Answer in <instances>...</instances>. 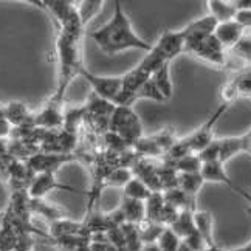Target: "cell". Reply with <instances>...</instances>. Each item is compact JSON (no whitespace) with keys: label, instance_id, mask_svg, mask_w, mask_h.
<instances>
[{"label":"cell","instance_id":"cell-7","mask_svg":"<svg viewBox=\"0 0 251 251\" xmlns=\"http://www.w3.org/2000/svg\"><path fill=\"white\" fill-rule=\"evenodd\" d=\"M185 42H186V36L183 33V30L181 31L166 30L161 34L158 42L153 45V48L161 54L163 59L171 64L174 57L185 51Z\"/></svg>","mask_w":251,"mask_h":251},{"label":"cell","instance_id":"cell-3","mask_svg":"<svg viewBox=\"0 0 251 251\" xmlns=\"http://www.w3.org/2000/svg\"><path fill=\"white\" fill-rule=\"evenodd\" d=\"M183 33L186 36L185 51L199 57V59L209 62L217 67H226V50L217 41L214 34H205L197 31H189L188 28H183Z\"/></svg>","mask_w":251,"mask_h":251},{"label":"cell","instance_id":"cell-17","mask_svg":"<svg viewBox=\"0 0 251 251\" xmlns=\"http://www.w3.org/2000/svg\"><path fill=\"white\" fill-rule=\"evenodd\" d=\"M3 115L11 126H24L26 120H33L28 113V109L21 102H9L6 107H3Z\"/></svg>","mask_w":251,"mask_h":251},{"label":"cell","instance_id":"cell-4","mask_svg":"<svg viewBox=\"0 0 251 251\" xmlns=\"http://www.w3.org/2000/svg\"><path fill=\"white\" fill-rule=\"evenodd\" d=\"M109 132L115 133L130 146L143 137L141 121L132 107H115L109 121Z\"/></svg>","mask_w":251,"mask_h":251},{"label":"cell","instance_id":"cell-24","mask_svg":"<svg viewBox=\"0 0 251 251\" xmlns=\"http://www.w3.org/2000/svg\"><path fill=\"white\" fill-rule=\"evenodd\" d=\"M242 144H244V152H248L251 155V130L242 137Z\"/></svg>","mask_w":251,"mask_h":251},{"label":"cell","instance_id":"cell-11","mask_svg":"<svg viewBox=\"0 0 251 251\" xmlns=\"http://www.w3.org/2000/svg\"><path fill=\"white\" fill-rule=\"evenodd\" d=\"M203 183L205 180L200 172H178L177 176V188L192 197L197 196Z\"/></svg>","mask_w":251,"mask_h":251},{"label":"cell","instance_id":"cell-14","mask_svg":"<svg viewBox=\"0 0 251 251\" xmlns=\"http://www.w3.org/2000/svg\"><path fill=\"white\" fill-rule=\"evenodd\" d=\"M219 160L224 163L229 161L236 153L244 152V144H242V137H229V138H222L219 140Z\"/></svg>","mask_w":251,"mask_h":251},{"label":"cell","instance_id":"cell-26","mask_svg":"<svg viewBox=\"0 0 251 251\" xmlns=\"http://www.w3.org/2000/svg\"><path fill=\"white\" fill-rule=\"evenodd\" d=\"M212 251H251V242L248 244V245H245V247H242V248H236V250H220V248H212Z\"/></svg>","mask_w":251,"mask_h":251},{"label":"cell","instance_id":"cell-2","mask_svg":"<svg viewBox=\"0 0 251 251\" xmlns=\"http://www.w3.org/2000/svg\"><path fill=\"white\" fill-rule=\"evenodd\" d=\"M229 107L228 102H220V105L216 109V112L200 126L197 130H194L188 137L177 140L172 149L165 155V161L174 163L176 160H180L188 155H199V153L206 149L209 144L214 141V126L217 124L219 118L224 115Z\"/></svg>","mask_w":251,"mask_h":251},{"label":"cell","instance_id":"cell-21","mask_svg":"<svg viewBox=\"0 0 251 251\" xmlns=\"http://www.w3.org/2000/svg\"><path fill=\"white\" fill-rule=\"evenodd\" d=\"M135 98H137V100H141V98H144V100H153V101H158V102L166 101V100H165V96H163V95L160 93V90L157 89L155 82L152 81V78H149L146 82H144V84L140 87L138 92H137V95H135Z\"/></svg>","mask_w":251,"mask_h":251},{"label":"cell","instance_id":"cell-6","mask_svg":"<svg viewBox=\"0 0 251 251\" xmlns=\"http://www.w3.org/2000/svg\"><path fill=\"white\" fill-rule=\"evenodd\" d=\"M201 177H203L205 181H217V183H224L226 185L231 191L236 192L237 196H240L242 199H245L248 203H251V196L247 194V192L239 188L237 185H234V181L228 177V174L225 171V165L220 160H214V161H206L201 163V169H200Z\"/></svg>","mask_w":251,"mask_h":251},{"label":"cell","instance_id":"cell-22","mask_svg":"<svg viewBox=\"0 0 251 251\" xmlns=\"http://www.w3.org/2000/svg\"><path fill=\"white\" fill-rule=\"evenodd\" d=\"M168 163V161H166ZM177 172H200L201 169V161L197 155H188L180 160H176L174 163H169Z\"/></svg>","mask_w":251,"mask_h":251},{"label":"cell","instance_id":"cell-25","mask_svg":"<svg viewBox=\"0 0 251 251\" xmlns=\"http://www.w3.org/2000/svg\"><path fill=\"white\" fill-rule=\"evenodd\" d=\"M140 251H161V250L157 244H148V245H143Z\"/></svg>","mask_w":251,"mask_h":251},{"label":"cell","instance_id":"cell-15","mask_svg":"<svg viewBox=\"0 0 251 251\" xmlns=\"http://www.w3.org/2000/svg\"><path fill=\"white\" fill-rule=\"evenodd\" d=\"M166 226H163L160 224H155V222L151 220H143L141 224H138V233H140V239L143 245L148 244H157V240L160 239L161 233L165 231Z\"/></svg>","mask_w":251,"mask_h":251},{"label":"cell","instance_id":"cell-19","mask_svg":"<svg viewBox=\"0 0 251 251\" xmlns=\"http://www.w3.org/2000/svg\"><path fill=\"white\" fill-rule=\"evenodd\" d=\"M104 6V2H100V0H85V2H79L78 3V16L79 21L82 24V26H85L92 19H95L101 13V9Z\"/></svg>","mask_w":251,"mask_h":251},{"label":"cell","instance_id":"cell-18","mask_svg":"<svg viewBox=\"0 0 251 251\" xmlns=\"http://www.w3.org/2000/svg\"><path fill=\"white\" fill-rule=\"evenodd\" d=\"M152 194V191L148 188L146 183H143L140 178L133 177L127 185L124 186V197H129V199H135V200H141V201H146Z\"/></svg>","mask_w":251,"mask_h":251},{"label":"cell","instance_id":"cell-5","mask_svg":"<svg viewBox=\"0 0 251 251\" xmlns=\"http://www.w3.org/2000/svg\"><path fill=\"white\" fill-rule=\"evenodd\" d=\"M81 76L85 81H89L96 96L117 105L123 92V76H115V78L113 76H96L85 69L81 72Z\"/></svg>","mask_w":251,"mask_h":251},{"label":"cell","instance_id":"cell-12","mask_svg":"<svg viewBox=\"0 0 251 251\" xmlns=\"http://www.w3.org/2000/svg\"><path fill=\"white\" fill-rule=\"evenodd\" d=\"M209 16H212L219 24L234 21L237 9L234 8L233 2H222V0H209Z\"/></svg>","mask_w":251,"mask_h":251},{"label":"cell","instance_id":"cell-1","mask_svg":"<svg viewBox=\"0 0 251 251\" xmlns=\"http://www.w3.org/2000/svg\"><path fill=\"white\" fill-rule=\"evenodd\" d=\"M90 39L107 56L118 54L126 50H143L149 53L153 47L133 31L121 2H115V13L110 21L92 31Z\"/></svg>","mask_w":251,"mask_h":251},{"label":"cell","instance_id":"cell-23","mask_svg":"<svg viewBox=\"0 0 251 251\" xmlns=\"http://www.w3.org/2000/svg\"><path fill=\"white\" fill-rule=\"evenodd\" d=\"M234 21L242 28H251V11H237Z\"/></svg>","mask_w":251,"mask_h":251},{"label":"cell","instance_id":"cell-20","mask_svg":"<svg viewBox=\"0 0 251 251\" xmlns=\"http://www.w3.org/2000/svg\"><path fill=\"white\" fill-rule=\"evenodd\" d=\"M157 245L160 247L161 251H178L181 247V239L171 228L166 226L160 239L157 240Z\"/></svg>","mask_w":251,"mask_h":251},{"label":"cell","instance_id":"cell-8","mask_svg":"<svg viewBox=\"0 0 251 251\" xmlns=\"http://www.w3.org/2000/svg\"><path fill=\"white\" fill-rule=\"evenodd\" d=\"M53 189H62V191H70V192L76 191L72 186L57 183L54 178V174L44 172V174H37V176L31 180L30 186H28V194L31 196V199H42Z\"/></svg>","mask_w":251,"mask_h":251},{"label":"cell","instance_id":"cell-10","mask_svg":"<svg viewBox=\"0 0 251 251\" xmlns=\"http://www.w3.org/2000/svg\"><path fill=\"white\" fill-rule=\"evenodd\" d=\"M118 208L123 212L126 224L138 225L143 220H146V206H144V201L141 200H135L123 196Z\"/></svg>","mask_w":251,"mask_h":251},{"label":"cell","instance_id":"cell-16","mask_svg":"<svg viewBox=\"0 0 251 251\" xmlns=\"http://www.w3.org/2000/svg\"><path fill=\"white\" fill-rule=\"evenodd\" d=\"M152 81L155 82L157 89L160 90V93L165 96V100H171L172 98V82H171V73H169V64H165L163 67L153 73L152 76Z\"/></svg>","mask_w":251,"mask_h":251},{"label":"cell","instance_id":"cell-13","mask_svg":"<svg viewBox=\"0 0 251 251\" xmlns=\"http://www.w3.org/2000/svg\"><path fill=\"white\" fill-rule=\"evenodd\" d=\"M194 222L199 229L200 236L203 237L206 248H216L214 240H212V217L208 211H196Z\"/></svg>","mask_w":251,"mask_h":251},{"label":"cell","instance_id":"cell-9","mask_svg":"<svg viewBox=\"0 0 251 251\" xmlns=\"http://www.w3.org/2000/svg\"><path fill=\"white\" fill-rule=\"evenodd\" d=\"M242 33H244L242 26H240L236 21H229V22L219 24L214 31V36L222 44V47L228 51V50H233V48L237 45L240 37H242Z\"/></svg>","mask_w":251,"mask_h":251}]
</instances>
